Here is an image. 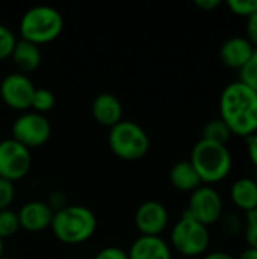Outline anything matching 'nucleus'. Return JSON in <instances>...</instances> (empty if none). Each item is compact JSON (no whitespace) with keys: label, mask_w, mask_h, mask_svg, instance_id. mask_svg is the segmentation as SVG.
<instances>
[{"label":"nucleus","mask_w":257,"mask_h":259,"mask_svg":"<svg viewBox=\"0 0 257 259\" xmlns=\"http://www.w3.org/2000/svg\"><path fill=\"white\" fill-rule=\"evenodd\" d=\"M218 108L232 135L247 140L257 132V94L242 82L233 80L224 87Z\"/></svg>","instance_id":"obj_1"},{"label":"nucleus","mask_w":257,"mask_h":259,"mask_svg":"<svg viewBox=\"0 0 257 259\" xmlns=\"http://www.w3.org/2000/svg\"><path fill=\"white\" fill-rule=\"evenodd\" d=\"M189 162L198 173L203 185H217L229 178L233 168V156L226 144L198 140L189 155Z\"/></svg>","instance_id":"obj_2"},{"label":"nucleus","mask_w":257,"mask_h":259,"mask_svg":"<svg viewBox=\"0 0 257 259\" xmlns=\"http://www.w3.org/2000/svg\"><path fill=\"white\" fill-rule=\"evenodd\" d=\"M50 229L59 243L79 246L95 234L97 217L83 205H67L55 212Z\"/></svg>","instance_id":"obj_3"},{"label":"nucleus","mask_w":257,"mask_h":259,"mask_svg":"<svg viewBox=\"0 0 257 259\" xmlns=\"http://www.w3.org/2000/svg\"><path fill=\"white\" fill-rule=\"evenodd\" d=\"M64 30L62 14L45 5L27 9L18 24L20 39L29 41L36 46L48 44L59 38Z\"/></svg>","instance_id":"obj_4"},{"label":"nucleus","mask_w":257,"mask_h":259,"mask_svg":"<svg viewBox=\"0 0 257 259\" xmlns=\"http://www.w3.org/2000/svg\"><path fill=\"white\" fill-rule=\"evenodd\" d=\"M108 144L117 158L123 161H139L150 150V137L138 123L121 120L109 129Z\"/></svg>","instance_id":"obj_5"},{"label":"nucleus","mask_w":257,"mask_h":259,"mask_svg":"<svg viewBox=\"0 0 257 259\" xmlns=\"http://www.w3.org/2000/svg\"><path fill=\"white\" fill-rule=\"evenodd\" d=\"M211 244L209 228L183 212L170 232V247L185 258H198L208 253Z\"/></svg>","instance_id":"obj_6"},{"label":"nucleus","mask_w":257,"mask_h":259,"mask_svg":"<svg viewBox=\"0 0 257 259\" xmlns=\"http://www.w3.org/2000/svg\"><path fill=\"white\" fill-rule=\"evenodd\" d=\"M11 134L12 140L32 150L42 147L50 140L52 124L45 115H41L33 111H26L14 120Z\"/></svg>","instance_id":"obj_7"},{"label":"nucleus","mask_w":257,"mask_h":259,"mask_svg":"<svg viewBox=\"0 0 257 259\" xmlns=\"http://www.w3.org/2000/svg\"><path fill=\"white\" fill-rule=\"evenodd\" d=\"M185 212L209 228L217 225L226 211L221 194L211 185H201L189 194L188 208Z\"/></svg>","instance_id":"obj_8"},{"label":"nucleus","mask_w":257,"mask_h":259,"mask_svg":"<svg viewBox=\"0 0 257 259\" xmlns=\"http://www.w3.org/2000/svg\"><path fill=\"white\" fill-rule=\"evenodd\" d=\"M32 167L30 150L12 138L0 141V178L17 182L27 176Z\"/></svg>","instance_id":"obj_9"},{"label":"nucleus","mask_w":257,"mask_h":259,"mask_svg":"<svg viewBox=\"0 0 257 259\" xmlns=\"http://www.w3.org/2000/svg\"><path fill=\"white\" fill-rule=\"evenodd\" d=\"M36 87L27 74L9 73L0 82V97L3 103L18 112L30 111L32 97Z\"/></svg>","instance_id":"obj_10"},{"label":"nucleus","mask_w":257,"mask_h":259,"mask_svg":"<svg viewBox=\"0 0 257 259\" xmlns=\"http://www.w3.org/2000/svg\"><path fill=\"white\" fill-rule=\"evenodd\" d=\"M170 214L164 203L158 200H147L141 203L135 212V226L141 235L161 237L168 228Z\"/></svg>","instance_id":"obj_11"},{"label":"nucleus","mask_w":257,"mask_h":259,"mask_svg":"<svg viewBox=\"0 0 257 259\" xmlns=\"http://www.w3.org/2000/svg\"><path fill=\"white\" fill-rule=\"evenodd\" d=\"M17 215L20 222V229H24L30 234H38L52 226L55 212L47 205V202L30 200L18 209Z\"/></svg>","instance_id":"obj_12"},{"label":"nucleus","mask_w":257,"mask_h":259,"mask_svg":"<svg viewBox=\"0 0 257 259\" xmlns=\"http://www.w3.org/2000/svg\"><path fill=\"white\" fill-rule=\"evenodd\" d=\"M254 50L245 36H230L220 47V61L227 68L239 71L250 61Z\"/></svg>","instance_id":"obj_13"},{"label":"nucleus","mask_w":257,"mask_h":259,"mask_svg":"<svg viewBox=\"0 0 257 259\" xmlns=\"http://www.w3.org/2000/svg\"><path fill=\"white\" fill-rule=\"evenodd\" d=\"M91 114L98 124L111 129L123 120V103L112 93H100L92 100Z\"/></svg>","instance_id":"obj_14"},{"label":"nucleus","mask_w":257,"mask_h":259,"mask_svg":"<svg viewBox=\"0 0 257 259\" xmlns=\"http://www.w3.org/2000/svg\"><path fill=\"white\" fill-rule=\"evenodd\" d=\"M129 259H173V250L162 237L139 235L127 250Z\"/></svg>","instance_id":"obj_15"},{"label":"nucleus","mask_w":257,"mask_h":259,"mask_svg":"<svg viewBox=\"0 0 257 259\" xmlns=\"http://www.w3.org/2000/svg\"><path fill=\"white\" fill-rule=\"evenodd\" d=\"M232 203L245 214L257 208V182L253 178H239L230 187Z\"/></svg>","instance_id":"obj_16"},{"label":"nucleus","mask_w":257,"mask_h":259,"mask_svg":"<svg viewBox=\"0 0 257 259\" xmlns=\"http://www.w3.org/2000/svg\"><path fill=\"white\" fill-rule=\"evenodd\" d=\"M11 59L15 64L18 73L27 74V73L38 70L42 61V53H41L39 46L32 44L24 39H18L11 55Z\"/></svg>","instance_id":"obj_17"},{"label":"nucleus","mask_w":257,"mask_h":259,"mask_svg":"<svg viewBox=\"0 0 257 259\" xmlns=\"http://www.w3.org/2000/svg\"><path fill=\"white\" fill-rule=\"evenodd\" d=\"M170 182L177 191L189 193V194L192 191H195L198 187L203 185L198 173L195 171V168L192 167L189 159L179 161L171 167V170H170Z\"/></svg>","instance_id":"obj_18"},{"label":"nucleus","mask_w":257,"mask_h":259,"mask_svg":"<svg viewBox=\"0 0 257 259\" xmlns=\"http://www.w3.org/2000/svg\"><path fill=\"white\" fill-rule=\"evenodd\" d=\"M232 132L230 129L227 127V124L218 117V118H214V120H209L204 127H203V132H201V140H208V141H212V143H218V144H226L230 141L232 138Z\"/></svg>","instance_id":"obj_19"},{"label":"nucleus","mask_w":257,"mask_h":259,"mask_svg":"<svg viewBox=\"0 0 257 259\" xmlns=\"http://www.w3.org/2000/svg\"><path fill=\"white\" fill-rule=\"evenodd\" d=\"M56 105V97L55 94L47 90V88H36L32 97V103H30V111L38 112L41 115H45L47 112H50Z\"/></svg>","instance_id":"obj_20"},{"label":"nucleus","mask_w":257,"mask_h":259,"mask_svg":"<svg viewBox=\"0 0 257 259\" xmlns=\"http://www.w3.org/2000/svg\"><path fill=\"white\" fill-rule=\"evenodd\" d=\"M218 225L221 232L227 237H238L244 234V219L236 212H224Z\"/></svg>","instance_id":"obj_21"},{"label":"nucleus","mask_w":257,"mask_h":259,"mask_svg":"<svg viewBox=\"0 0 257 259\" xmlns=\"http://www.w3.org/2000/svg\"><path fill=\"white\" fill-rule=\"evenodd\" d=\"M20 231L18 215L12 209L0 211V240H6L14 237Z\"/></svg>","instance_id":"obj_22"},{"label":"nucleus","mask_w":257,"mask_h":259,"mask_svg":"<svg viewBox=\"0 0 257 259\" xmlns=\"http://www.w3.org/2000/svg\"><path fill=\"white\" fill-rule=\"evenodd\" d=\"M239 73V82L247 85L250 90H253L257 94V49L254 50L250 61L238 71Z\"/></svg>","instance_id":"obj_23"},{"label":"nucleus","mask_w":257,"mask_h":259,"mask_svg":"<svg viewBox=\"0 0 257 259\" xmlns=\"http://www.w3.org/2000/svg\"><path fill=\"white\" fill-rule=\"evenodd\" d=\"M17 41L18 39L14 35V32L8 26L0 24V61H5V59L11 58Z\"/></svg>","instance_id":"obj_24"},{"label":"nucleus","mask_w":257,"mask_h":259,"mask_svg":"<svg viewBox=\"0 0 257 259\" xmlns=\"http://www.w3.org/2000/svg\"><path fill=\"white\" fill-rule=\"evenodd\" d=\"M244 240L248 247L257 249V208L244 217Z\"/></svg>","instance_id":"obj_25"},{"label":"nucleus","mask_w":257,"mask_h":259,"mask_svg":"<svg viewBox=\"0 0 257 259\" xmlns=\"http://www.w3.org/2000/svg\"><path fill=\"white\" fill-rule=\"evenodd\" d=\"M226 6L233 15L244 18H248L257 12V0H229Z\"/></svg>","instance_id":"obj_26"},{"label":"nucleus","mask_w":257,"mask_h":259,"mask_svg":"<svg viewBox=\"0 0 257 259\" xmlns=\"http://www.w3.org/2000/svg\"><path fill=\"white\" fill-rule=\"evenodd\" d=\"M14 200H15V185L0 178V211L11 209Z\"/></svg>","instance_id":"obj_27"},{"label":"nucleus","mask_w":257,"mask_h":259,"mask_svg":"<svg viewBox=\"0 0 257 259\" xmlns=\"http://www.w3.org/2000/svg\"><path fill=\"white\" fill-rule=\"evenodd\" d=\"M92 259H129V255H127V250L118 246H108L98 250Z\"/></svg>","instance_id":"obj_28"},{"label":"nucleus","mask_w":257,"mask_h":259,"mask_svg":"<svg viewBox=\"0 0 257 259\" xmlns=\"http://www.w3.org/2000/svg\"><path fill=\"white\" fill-rule=\"evenodd\" d=\"M245 38L251 42V46L257 49V12L247 18L245 23Z\"/></svg>","instance_id":"obj_29"},{"label":"nucleus","mask_w":257,"mask_h":259,"mask_svg":"<svg viewBox=\"0 0 257 259\" xmlns=\"http://www.w3.org/2000/svg\"><path fill=\"white\" fill-rule=\"evenodd\" d=\"M47 205L53 209V212H56V211L65 208V206L68 205V200H67V197H65L64 193H61V191H53V193L50 194L48 200H47Z\"/></svg>","instance_id":"obj_30"},{"label":"nucleus","mask_w":257,"mask_h":259,"mask_svg":"<svg viewBox=\"0 0 257 259\" xmlns=\"http://www.w3.org/2000/svg\"><path fill=\"white\" fill-rule=\"evenodd\" d=\"M245 141H247V155H248L251 164L257 168V132L254 135L248 137Z\"/></svg>","instance_id":"obj_31"},{"label":"nucleus","mask_w":257,"mask_h":259,"mask_svg":"<svg viewBox=\"0 0 257 259\" xmlns=\"http://www.w3.org/2000/svg\"><path fill=\"white\" fill-rule=\"evenodd\" d=\"M194 3L201 11H215L217 8H220L223 5L221 0H195Z\"/></svg>","instance_id":"obj_32"},{"label":"nucleus","mask_w":257,"mask_h":259,"mask_svg":"<svg viewBox=\"0 0 257 259\" xmlns=\"http://www.w3.org/2000/svg\"><path fill=\"white\" fill-rule=\"evenodd\" d=\"M201 259H236V258H235L232 253L224 252V250H212V252L204 253Z\"/></svg>","instance_id":"obj_33"},{"label":"nucleus","mask_w":257,"mask_h":259,"mask_svg":"<svg viewBox=\"0 0 257 259\" xmlns=\"http://www.w3.org/2000/svg\"><path fill=\"white\" fill-rule=\"evenodd\" d=\"M236 259H257V249L254 247H247L245 250H242Z\"/></svg>","instance_id":"obj_34"},{"label":"nucleus","mask_w":257,"mask_h":259,"mask_svg":"<svg viewBox=\"0 0 257 259\" xmlns=\"http://www.w3.org/2000/svg\"><path fill=\"white\" fill-rule=\"evenodd\" d=\"M3 250H5V244H3V240H0V258L3 256Z\"/></svg>","instance_id":"obj_35"},{"label":"nucleus","mask_w":257,"mask_h":259,"mask_svg":"<svg viewBox=\"0 0 257 259\" xmlns=\"http://www.w3.org/2000/svg\"><path fill=\"white\" fill-rule=\"evenodd\" d=\"M0 259H14V258H8V256H2Z\"/></svg>","instance_id":"obj_36"},{"label":"nucleus","mask_w":257,"mask_h":259,"mask_svg":"<svg viewBox=\"0 0 257 259\" xmlns=\"http://www.w3.org/2000/svg\"><path fill=\"white\" fill-rule=\"evenodd\" d=\"M256 182H257V179H256Z\"/></svg>","instance_id":"obj_37"}]
</instances>
